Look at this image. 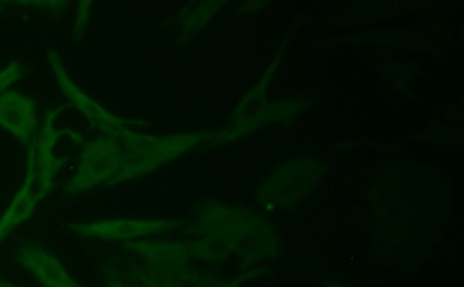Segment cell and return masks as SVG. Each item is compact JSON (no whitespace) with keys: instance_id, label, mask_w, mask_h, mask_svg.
<instances>
[{"instance_id":"52a82bcc","label":"cell","mask_w":464,"mask_h":287,"mask_svg":"<svg viewBox=\"0 0 464 287\" xmlns=\"http://www.w3.org/2000/svg\"><path fill=\"white\" fill-rule=\"evenodd\" d=\"M184 220L178 217H147V219H101L79 221L69 225V231L86 240L129 241L171 236L183 226Z\"/></svg>"},{"instance_id":"ba28073f","label":"cell","mask_w":464,"mask_h":287,"mask_svg":"<svg viewBox=\"0 0 464 287\" xmlns=\"http://www.w3.org/2000/svg\"><path fill=\"white\" fill-rule=\"evenodd\" d=\"M47 60L57 86L64 94L69 105L73 106L77 111L88 120L89 125L98 131L101 136L111 137L117 139L123 131L130 129L129 120L115 116L108 109L103 108L100 102L92 99L85 91L73 79L66 68L62 54L54 48H49Z\"/></svg>"},{"instance_id":"5b68a950","label":"cell","mask_w":464,"mask_h":287,"mask_svg":"<svg viewBox=\"0 0 464 287\" xmlns=\"http://www.w3.org/2000/svg\"><path fill=\"white\" fill-rule=\"evenodd\" d=\"M331 162L315 155L302 154L281 160L262 177L253 203L264 211L294 215L327 177Z\"/></svg>"},{"instance_id":"ac0fdd59","label":"cell","mask_w":464,"mask_h":287,"mask_svg":"<svg viewBox=\"0 0 464 287\" xmlns=\"http://www.w3.org/2000/svg\"><path fill=\"white\" fill-rule=\"evenodd\" d=\"M25 74H27V67H25L24 62H19V60L11 62L7 67L3 68L0 71V94L7 91L11 86L15 85L20 80L24 79Z\"/></svg>"},{"instance_id":"ffe728a7","label":"cell","mask_w":464,"mask_h":287,"mask_svg":"<svg viewBox=\"0 0 464 287\" xmlns=\"http://www.w3.org/2000/svg\"><path fill=\"white\" fill-rule=\"evenodd\" d=\"M315 280L321 283L322 287H354L348 285V283L342 282V281L334 280L331 277H325V275L319 274V273L314 272Z\"/></svg>"},{"instance_id":"44dd1931","label":"cell","mask_w":464,"mask_h":287,"mask_svg":"<svg viewBox=\"0 0 464 287\" xmlns=\"http://www.w3.org/2000/svg\"><path fill=\"white\" fill-rule=\"evenodd\" d=\"M0 287H22L16 285V283L11 282V281L5 280V278L0 277Z\"/></svg>"},{"instance_id":"8fae6325","label":"cell","mask_w":464,"mask_h":287,"mask_svg":"<svg viewBox=\"0 0 464 287\" xmlns=\"http://www.w3.org/2000/svg\"><path fill=\"white\" fill-rule=\"evenodd\" d=\"M57 182L48 179L31 159H27L24 179L7 208L0 216V244L16 229L33 219L40 204L56 188Z\"/></svg>"},{"instance_id":"7a4b0ae2","label":"cell","mask_w":464,"mask_h":287,"mask_svg":"<svg viewBox=\"0 0 464 287\" xmlns=\"http://www.w3.org/2000/svg\"><path fill=\"white\" fill-rule=\"evenodd\" d=\"M169 237L186 238L198 268L223 274L255 271L285 257V238L274 215L255 204L201 197L183 226Z\"/></svg>"},{"instance_id":"4fadbf2b","label":"cell","mask_w":464,"mask_h":287,"mask_svg":"<svg viewBox=\"0 0 464 287\" xmlns=\"http://www.w3.org/2000/svg\"><path fill=\"white\" fill-rule=\"evenodd\" d=\"M39 105L34 97L8 89L0 94V128L27 148L39 131Z\"/></svg>"},{"instance_id":"e0dca14e","label":"cell","mask_w":464,"mask_h":287,"mask_svg":"<svg viewBox=\"0 0 464 287\" xmlns=\"http://www.w3.org/2000/svg\"><path fill=\"white\" fill-rule=\"evenodd\" d=\"M14 5L24 10L36 11V13L62 14L69 5L66 0H16V2H0V7Z\"/></svg>"},{"instance_id":"5bb4252c","label":"cell","mask_w":464,"mask_h":287,"mask_svg":"<svg viewBox=\"0 0 464 287\" xmlns=\"http://www.w3.org/2000/svg\"><path fill=\"white\" fill-rule=\"evenodd\" d=\"M227 5L229 0H196L184 5L167 22L179 47L191 44Z\"/></svg>"},{"instance_id":"6da1fadb","label":"cell","mask_w":464,"mask_h":287,"mask_svg":"<svg viewBox=\"0 0 464 287\" xmlns=\"http://www.w3.org/2000/svg\"><path fill=\"white\" fill-rule=\"evenodd\" d=\"M369 234L377 257L414 263L448 215V189L430 171L389 166L367 188Z\"/></svg>"},{"instance_id":"2e32d148","label":"cell","mask_w":464,"mask_h":287,"mask_svg":"<svg viewBox=\"0 0 464 287\" xmlns=\"http://www.w3.org/2000/svg\"><path fill=\"white\" fill-rule=\"evenodd\" d=\"M94 3L89 0L77 3L74 11L73 24H72V36L77 43L82 42L91 27L92 14H93Z\"/></svg>"},{"instance_id":"277c9868","label":"cell","mask_w":464,"mask_h":287,"mask_svg":"<svg viewBox=\"0 0 464 287\" xmlns=\"http://www.w3.org/2000/svg\"><path fill=\"white\" fill-rule=\"evenodd\" d=\"M216 129L150 134L123 131L117 138L122 152L120 172L105 188L143 179L196 152L215 151Z\"/></svg>"},{"instance_id":"8992f818","label":"cell","mask_w":464,"mask_h":287,"mask_svg":"<svg viewBox=\"0 0 464 287\" xmlns=\"http://www.w3.org/2000/svg\"><path fill=\"white\" fill-rule=\"evenodd\" d=\"M122 162L120 142L100 136L83 143L73 175L63 187L68 197L80 196L98 187H106L117 177Z\"/></svg>"},{"instance_id":"7c38bea8","label":"cell","mask_w":464,"mask_h":287,"mask_svg":"<svg viewBox=\"0 0 464 287\" xmlns=\"http://www.w3.org/2000/svg\"><path fill=\"white\" fill-rule=\"evenodd\" d=\"M101 274L103 287H187L186 274L155 272L129 255L109 258L101 265Z\"/></svg>"},{"instance_id":"9a60e30c","label":"cell","mask_w":464,"mask_h":287,"mask_svg":"<svg viewBox=\"0 0 464 287\" xmlns=\"http://www.w3.org/2000/svg\"><path fill=\"white\" fill-rule=\"evenodd\" d=\"M276 274V269L272 265L262 266L255 271L235 275L218 274L207 269L191 266L186 274V285L187 287H241L258 278H273Z\"/></svg>"},{"instance_id":"9c48e42d","label":"cell","mask_w":464,"mask_h":287,"mask_svg":"<svg viewBox=\"0 0 464 287\" xmlns=\"http://www.w3.org/2000/svg\"><path fill=\"white\" fill-rule=\"evenodd\" d=\"M121 252L147 268L167 274L183 275L193 263L188 241L180 237L146 238L120 245Z\"/></svg>"},{"instance_id":"d6986e66","label":"cell","mask_w":464,"mask_h":287,"mask_svg":"<svg viewBox=\"0 0 464 287\" xmlns=\"http://www.w3.org/2000/svg\"><path fill=\"white\" fill-rule=\"evenodd\" d=\"M272 2H265V0H247V2L241 3L236 8L237 15H250V14H256L259 11L265 10L269 7Z\"/></svg>"},{"instance_id":"3957f363","label":"cell","mask_w":464,"mask_h":287,"mask_svg":"<svg viewBox=\"0 0 464 287\" xmlns=\"http://www.w3.org/2000/svg\"><path fill=\"white\" fill-rule=\"evenodd\" d=\"M291 36L293 33H288L279 45L276 56L259 76L258 81L242 94L229 117L218 128L216 150L249 139L270 126L278 125L284 129H291L295 120L313 106V101L307 96L270 99V89L276 72L284 62Z\"/></svg>"},{"instance_id":"30bf717a","label":"cell","mask_w":464,"mask_h":287,"mask_svg":"<svg viewBox=\"0 0 464 287\" xmlns=\"http://www.w3.org/2000/svg\"><path fill=\"white\" fill-rule=\"evenodd\" d=\"M13 260L42 287H83L45 244L34 238L16 241Z\"/></svg>"}]
</instances>
